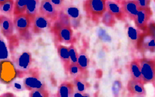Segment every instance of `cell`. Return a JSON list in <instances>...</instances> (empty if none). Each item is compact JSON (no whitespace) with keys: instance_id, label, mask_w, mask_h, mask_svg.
Listing matches in <instances>:
<instances>
[{"instance_id":"obj_33","label":"cell","mask_w":155,"mask_h":97,"mask_svg":"<svg viewBox=\"0 0 155 97\" xmlns=\"http://www.w3.org/2000/svg\"><path fill=\"white\" fill-rule=\"evenodd\" d=\"M13 87H14V89H15V90L20 92V91L22 90L24 88H25V86H24V83H23V84H21L19 82H15V83H14V85H13Z\"/></svg>"},{"instance_id":"obj_4","label":"cell","mask_w":155,"mask_h":97,"mask_svg":"<svg viewBox=\"0 0 155 97\" xmlns=\"http://www.w3.org/2000/svg\"><path fill=\"white\" fill-rule=\"evenodd\" d=\"M142 71V82L144 84L155 83V59H139Z\"/></svg>"},{"instance_id":"obj_34","label":"cell","mask_w":155,"mask_h":97,"mask_svg":"<svg viewBox=\"0 0 155 97\" xmlns=\"http://www.w3.org/2000/svg\"><path fill=\"white\" fill-rule=\"evenodd\" d=\"M7 1V0H0V5L3 4L4 2H5Z\"/></svg>"},{"instance_id":"obj_7","label":"cell","mask_w":155,"mask_h":97,"mask_svg":"<svg viewBox=\"0 0 155 97\" xmlns=\"http://www.w3.org/2000/svg\"><path fill=\"white\" fill-rule=\"evenodd\" d=\"M153 12L150 7L148 8H139V12L134 19L135 24L136 27L139 30H142V32L145 31L148 28V23L150 19L152 17Z\"/></svg>"},{"instance_id":"obj_5","label":"cell","mask_w":155,"mask_h":97,"mask_svg":"<svg viewBox=\"0 0 155 97\" xmlns=\"http://www.w3.org/2000/svg\"><path fill=\"white\" fill-rule=\"evenodd\" d=\"M18 73L15 65L11 61H0V81L10 83L17 77Z\"/></svg>"},{"instance_id":"obj_10","label":"cell","mask_w":155,"mask_h":97,"mask_svg":"<svg viewBox=\"0 0 155 97\" xmlns=\"http://www.w3.org/2000/svg\"><path fill=\"white\" fill-rule=\"evenodd\" d=\"M106 8L108 12L113 14L116 18L120 21H126V18H127L123 9L120 0H107L106 1Z\"/></svg>"},{"instance_id":"obj_35","label":"cell","mask_w":155,"mask_h":97,"mask_svg":"<svg viewBox=\"0 0 155 97\" xmlns=\"http://www.w3.org/2000/svg\"><path fill=\"white\" fill-rule=\"evenodd\" d=\"M0 39H1V36H0Z\"/></svg>"},{"instance_id":"obj_15","label":"cell","mask_w":155,"mask_h":97,"mask_svg":"<svg viewBox=\"0 0 155 97\" xmlns=\"http://www.w3.org/2000/svg\"><path fill=\"white\" fill-rule=\"evenodd\" d=\"M23 82H24L25 89L27 90L32 91L33 89L45 88L44 83L41 81L38 74H30L28 77H26L23 80Z\"/></svg>"},{"instance_id":"obj_3","label":"cell","mask_w":155,"mask_h":97,"mask_svg":"<svg viewBox=\"0 0 155 97\" xmlns=\"http://www.w3.org/2000/svg\"><path fill=\"white\" fill-rule=\"evenodd\" d=\"M106 1L107 0H85L83 9L87 18L98 24L103 14L107 11Z\"/></svg>"},{"instance_id":"obj_24","label":"cell","mask_w":155,"mask_h":97,"mask_svg":"<svg viewBox=\"0 0 155 97\" xmlns=\"http://www.w3.org/2000/svg\"><path fill=\"white\" fill-rule=\"evenodd\" d=\"M127 33H128V36L130 42L136 46L138 39H139V36H140L141 32L139 31L138 28L136 29L133 27L130 26V27H128V29H127Z\"/></svg>"},{"instance_id":"obj_1","label":"cell","mask_w":155,"mask_h":97,"mask_svg":"<svg viewBox=\"0 0 155 97\" xmlns=\"http://www.w3.org/2000/svg\"><path fill=\"white\" fill-rule=\"evenodd\" d=\"M51 30L59 42L70 44L73 42L74 36L71 19L63 11H60L57 20L51 25Z\"/></svg>"},{"instance_id":"obj_28","label":"cell","mask_w":155,"mask_h":97,"mask_svg":"<svg viewBox=\"0 0 155 97\" xmlns=\"http://www.w3.org/2000/svg\"><path fill=\"white\" fill-rule=\"evenodd\" d=\"M49 95L48 91L45 90V88H41V89H33L30 91V96L31 97H48Z\"/></svg>"},{"instance_id":"obj_17","label":"cell","mask_w":155,"mask_h":97,"mask_svg":"<svg viewBox=\"0 0 155 97\" xmlns=\"http://www.w3.org/2000/svg\"><path fill=\"white\" fill-rule=\"evenodd\" d=\"M57 50L58 56L60 57L61 61L62 64L65 68V71H66V72H68V68L71 63L69 54V48L66 45L58 44V45H57Z\"/></svg>"},{"instance_id":"obj_19","label":"cell","mask_w":155,"mask_h":97,"mask_svg":"<svg viewBox=\"0 0 155 97\" xmlns=\"http://www.w3.org/2000/svg\"><path fill=\"white\" fill-rule=\"evenodd\" d=\"M130 73L132 79L142 81V71L139 59H133L130 64Z\"/></svg>"},{"instance_id":"obj_32","label":"cell","mask_w":155,"mask_h":97,"mask_svg":"<svg viewBox=\"0 0 155 97\" xmlns=\"http://www.w3.org/2000/svg\"><path fill=\"white\" fill-rule=\"evenodd\" d=\"M53 4L54 5L56 8L58 9L59 11H61L62 9L64 6V0H50Z\"/></svg>"},{"instance_id":"obj_12","label":"cell","mask_w":155,"mask_h":97,"mask_svg":"<svg viewBox=\"0 0 155 97\" xmlns=\"http://www.w3.org/2000/svg\"><path fill=\"white\" fill-rule=\"evenodd\" d=\"M32 64L31 53L24 52L17 57L15 60V66L19 71H27L30 69Z\"/></svg>"},{"instance_id":"obj_26","label":"cell","mask_w":155,"mask_h":97,"mask_svg":"<svg viewBox=\"0 0 155 97\" xmlns=\"http://www.w3.org/2000/svg\"><path fill=\"white\" fill-rule=\"evenodd\" d=\"M27 3V0H15L14 15H20V14L25 13Z\"/></svg>"},{"instance_id":"obj_14","label":"cell","mask_w":155,"mask_h":97,"mask_svg":"<svg viewBox=\"0 0 155 97\" xmlns=\"http://www.w3.org/2000/svg\"><path fill=\"white\" fill-rule=\"evenodd\" d=\"M61 11H63L71 19V25L77 28V26L80 24V18H81V15H80L79 8L72 5H64Z\"/></svg>"},{"instance_id":"obj_20","label":"cell","mask_w":155,"mask_h":97,"mask_svg":"<svg viewBox=\"0 0 155 97\" xmlns=\"http://www.w3.org/2000/svg\"><path fill=\"white\" fill-rule=\"evenodd\" d=\"M41 0H27L25 13L33 19L37 14L39 13Z\"/></svg>"},{"instance_id":"obj_8","label":"cell","mask_w":155,"mask_h":97,"mask_svg":"<svg viewBox=\"0 0 155 97\" xmlns=\"http://www.w3.org/2000/svg\"><path fill=\"white\" fill-rule=\"evenodd\" d=\"M59 12L60 11L50 0H41L39 13L49 19L51 22H54L57 20Z\"/></svg>"},{"instance_id":"obj_16","label":"cell","mask_w":155,"mask_h":97,"mask_svg":"<svg viewBox=\"0 0 155 97\" xmlns=\"http://www.w3.org/2000/svg\"><path fill=\"white\" fill-rule=\"evenodd\" d=\"M144 85L145 84L142 81L131 79L129 80L127 84V89L133 95H145L146 90Z\"/></svg>"},{"instance_id":"obj_25","label":"cell","mask_w":155,"mask_h":97,"mask_svg":"<svg viewBox=\"0 0 155 97\" xmlns=\"http://www.w3.org/2000/svg\"><path fill=\"white\" fill-rule=\"evenodd\" d=\"M74 85L75 87V90L80 91L82 92H84L87 88V83H86V80L82 77V75L74 78Z\"/></svg>"},{"instance_id":"obj_9","label":"cell","mask_w":155,"mask_h":97,"mask_svg":"<svg viewBox=\"0 0 155 97\" xmlns=\"http://www.w3.org/2000/svg\"><path fill=\"white\" fill-rule=\"evenodd\" d=\"M51 21L45 18L42 14L39 13L33 18L32 23V30L34 33H40L45 30H51Z\"/></svg>"},{"instance_id":"obj_2","label":"cell","mask_w":155,"mask_h":97,"mask_svg":"<svg viewBox=\"0 0 155 97\" xmlns=\"http://www.w3.org/2000/svg\"><path fill=\"white\" fill-rule=\"evenodd\" d=\"M136 48L142 53L155 52V22L150 21L148 28L141 33L136 44Z\"/></svg>"},{"instance_id":"obj_23","label":"cell","mask_w":155,"mask_h":97,"mask_svg":"<svg viewBox=\"0 0 155 97\" xmlns=\"http://www.w3.org/2000/svg\"><path fill=\"white\" fill-rule=\"evenodd\" d=\"M116 17L113 15V14L110 13L108 11H106L104 14H103L102 17H101V22L104 25H105L106 27H113L116 24Z\"/></svg>"},{"instance_id":"obj_11","label":"cell","mask_w":155,"mask_h":97,"mask_svg":"<svg viewBox=\"0 0 155 97\" xmlns=\"http://www.w3.org/2000/svg\"><path fill=\"white\" fill-rule=\"evenodd\" d=\"M0 30L3 36L7 39H10L13 36L15 25L10 17L5 15H0Z\"/></svg>"},{"instance_id":"obj_13","label":"cell","mask_w":155,"mask_h":97,"mask_svg":"<svg viewBox=\"0 0 155 97\" xmlns=\"http://www.w3.org/2000/svg\"><path fill=\"white\" fill-rule=\"evenodd\" d=\"M120 2L127 18L134 21L139 10V6L136 0H120Z\"/></svg>"},{"instance_id":"obj_30","label":"cell","mask_w":155,"mask_h":97,"mask_svg":"<svg viewBox=\"0 0 155 97\" xmlns=\"http://www.w3.org/2000/svg\"><path fill=\"white\" fill-rule=\"evenodd\" d=\"M69 54H70V58H71V63L77 64L78 62V52H77V49H76L75 46H74V44H71L69 47Z\"/></svg>"},{"instance_id":"obj_27","label":"cell","mask_w":155,"mask_h":97,"mask_svg":"<svg viewBox=\"0 0 155 97\" xmlns=\"http://www.w3.org/2000/svg\"><path fill=\"white\" fill-rule=\"evenodd\" d=\"M68 73H69L71 77H73L74 78H76L77 77L80 75H83V72H82L81 69H80V66H79L78 64H74L71 63L69 68H68Z\"/></svg>"},{"instance_id":"obj_29","label":"cell","mask_w":155,"mask_h":97,"mask_svg":"<svg viewBox=\"0 0 155 97\" xmlns=\"http://www.w3.org/2000/svg\"><path fill=\"white\" fill-rule=\"evenodd\" d=\"M8 57V52L7 47L4 40L1 38L0 39V61L6 60Z\"/></svg>"},{"instance_id":"obj_21","label":"cell","mask_w":155,"mask_h":97,"mask_svg":"<svg viewBox=\"0 0 155 97\" xmlns=\"http://www.w3.org/2000/svg\"><path fill=\"white\" fill-rule=\"evenodd\" d=\"M77 64L80 66L83 74H86L87 73V69L89 65V59L86 55V52L84 50L81 51L78 55V62Z\"/></svg>"},{"instance_id":"obj_18","label":"cell","mask_w":155,"mask_h":97,"mask_svg":"<svg viewBox=\"0 0 155 97\" xmlns=\"http://www.w3.org/2000/svg\"><path fill=\"white\" fill-rule=\"evenodd\" d=\"M74 91L75 87L74 83L65 81L59 86L56 95L59 97H71L73 96Z\"/></svg>"},{"instance_id":"obj_22","label":"cell","mask_w":155,"mask_h":97,"mask_svg":"<svg viewBox=\"0 0 155 97\" xmlns=\"http://www.w3.org/2000/svg\"><path fill=\"white\" fill-rule=\"evenodd\" d=\"M15 8V1L14 0H7L5 2L0 5V12L6 16L12 17L14 15Z\"/></svg>"},{"instance_id":"obj_31","label":"cell","mask_w":155,"mask_h":97,"mask_svg":"<svg viewBox=\"0 0 155 97\" xmlns=\"http://www.w3.org/2000/svg\"><path fill=\"white\" fill-rule=\"evenodd\" d=\"M136 1L139 5V8H142L150 7L151 2V0H136Z\"/></svg>"},{"instance_id":"obj_6","label":"cell","mask_w":155,"mask_h":97,"mask_svg":"<svg viewBox=\"0 0 155 97\" xmlns=\"http://www.w3.org/2000/svg\"><path fill=\"white\" fill-rule=\"evenodd\" d=\"M14 25L15 30L21 36H25L28 30L32 27L33 18L27 14L22 13L18 15H14Z\"/></svg>"}]
</instances>
